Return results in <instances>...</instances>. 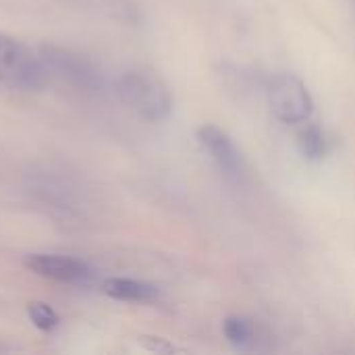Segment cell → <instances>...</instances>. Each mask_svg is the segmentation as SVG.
I'll use <instances>...</instances> for the list:
<instances>
[{"label": "cell", "mask_w": 355, "mask_h": 355, "mask_svg": "<svg viewBox=\"0 0 355 355\" xmlns=\"http://www.w3.org/2000/svg\"><path fill=\"white\" fill-rule=\"evenodd\" d=\"M102 291L119 302H129V304H154L160 295V289L152 283L137 281V279H123V277H112L102 283Z\"/></svg>", "instance_id": "8"}, {"label": "cell", "mask_w": 355, "mask_h": 355, "mask_svg": "<svg viewBox=\"0 0 355 355\" xmlns=\"http://www.w3.org/2000/svg\"><path fill=\"white\" fill-rule=\"evenodd\" d=\"M50 75L40 58L21 40L0 31V83L19 92H40Z\"/></svg>", "instance_id": "2"}, {"label": "cell", "mask_w": 355, "mask_h": 355, "mask_svg": "<svg viewBox=\"0 0 355 355\" xmlns=\"http://www.w3.org/2000/svg\"><path fill=\"white\" fill-rule=\"evenodd\" d=\"M196 137H198V144L202 146V150L212 160V164L225 177L235 179V181H239L243 177V173H245L243 154L225 129H220L212 123H204L196 131Z\"/></svg>", "instance_id": "5"}, {"label": "cell", "mask_w": 355, "mask_h": 355, "mask_svg": "<svg viewBox=\"0 0 355 355\" xmlns=\"http://www.w3.org/2000/svg\"><path fill=\"white\" fill-rule=\"evenodd\" d=\"M272 114L285 125H302L314 112V98L295 73H277L266 87Z\"/></svg>", "instance_id": "4"}, {"label": "cell", "mask_w": 355, "mask_h": 355, "mask_svg": "<svg viewBox=\"0 0 355 355\" xmlns=\"http://www.w3.org/2000/svg\"><path fill=\"white\" fill-rule=\"evenodd\" d=\"M223 333H225V339L239 352H260L264 341L268 339L264 335V329L258 324V320L239 316V314L225 318Z\"/></svg>", "instance_id": "7"}, {"label": "cell", "mask_w": 355, "mask_h": 355, "mask_svg": "<svg viewBox=\"0 0 355 355\" xmlns=\"http://www.w3.org/2000/svg\"><path fill=\"white\" fill-rule=\"evenodd\" d=\"M119 100L137 116L150 123H162L173 112V94L166 81L152 69L135 67L119 75L114 83Z\"/></svg>", "instance_id": "1"}, {"label": "cell", "mask_w": 355, "mask_h": 355, "mask_svg": "<svg viewBox=\"0 0 355 355\" xmlns=\"http://www.w3.org/2000/svg\"><path fill=\"white\" fill-rule=\"evenodd\" d=\"M297 148L308 160H322L331 150V139L327 131L318 125H308L297 135Z\"/></svg>", "instance_id": "9"}, {"label": "cell", "mask_w": 355, "mask_h": 355, "mask_svg": "<svg viewBox=\"0 0 355 355\" xmlns=\"http://www.w3.org/2000/svg\"><path fill=\"white\" fill-rule=\"evenodd\" d=\"M37 54L50 75V79H58L60 83L71 85L83 94H100L104 87V79L98 67L81 52L56 46V44H42Z\"/></svg>", "instance_id": "3"}, {"label": "cell", "mask_w": 355, "mask_h": 355, "mask_svg": "<svg viewBox=\"0 0 355 355\" xmlns=\"http://www.w3.org/2000/svg\"><path fill=\"white\" fill-rule=\"evenodd\" d=\"M23 264L27 270L42 279H50L64 285H85L92 279V268L73 256H58V254H29L25 256Z\"/></svg>", "instance_id": "6"}, {"label": "cell", "mask_w": 355, "mask_h": 355, "mask_svg": "<svg viewBox=\"0 0 355 355\" xmlns=\"http://www.w3.org/2000/svg\"><path fill=\"white\" fill-rule=\"evenodd\" d=\"M27 316L31 320V324L40 331H54L60 322L58 314L54 312L52 306L44 304V302H31L27 304Z\"/></svg>", "instance_id": "10"}]
</instances>
